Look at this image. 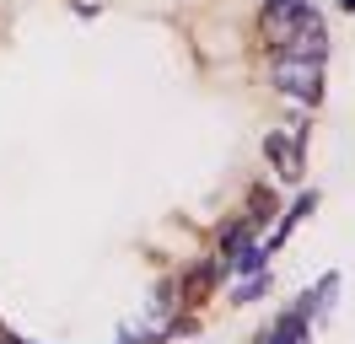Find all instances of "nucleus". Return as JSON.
Here are the masks:
<instances>
[{"label": "nucleus", "instance_id": "f257e3e1", "mask_svg": "<svg viewBox=\"0 0 355 344\" xmlns=\"http://www.w3.org/2000/svg\"><path fill=\"white\" fill-rule=\"evenodd\" d=\"M275 86H280V92H286V97H296V103H318V97H323V92H318V86H323V60H296V54H280V60H275Z\"/></svg>", "mask_w": 355, "mask_h": 344}, {"label": "nucleus", "instance_id": "f03ea898", "mask_svg": "<svg viewBox=\"0 0 355 344\" xmlns=\"http://www.w3.org/2000/svg\"><path fill=\"white\" fill-rule=\"evenodd\" d=\"M226 269H232V275H259V269H264V248H232V258H226Z\"/></svg>", "mask_w": 355, "mask_h": 344}, {"label": "nucleus", "instance_id": "7ed1b4c3", "mask_svg": "<svg viewBox=\"0 0 355 344\" xmlns=\"http://www.w3.org/2000/svg\"><path fill=\"white\" fill-rule=\"evenodd\" d=\"M264 291H269V275L259 269V275L237 280V291H232V301H253V296H264Z\"/></svg>", "mask_w": 355, "mask_h": 344}, {"label": "nucleus", "instance_id": "20e7f679", "mask_svg": "<svg viewBox=\"0 0 355 344\" xmlns=\"http://www.w3.org/2000/svg\"><path fill=\"white\" fill-rule=\"evenodd\" d=\"M119 344H156V339H151V334H146V328H130V334H124V339H119Z\"/></svg>", "mask_w": 355, "mask_h": 344}, {"label": "nucleus", "instance_id": "39448f33", "mask_svg": "<svg viewBox=\"0 0 355 344\" xmlns=\"http://www.w3.org/2000/svg\"><path fill=\"white\" fill-rule=\"evenodd\" d=\"M339 6H345V11H355V0H339Z\"/></svg>", "mask_w": 355, "mask_h": 344}]
</instances>
